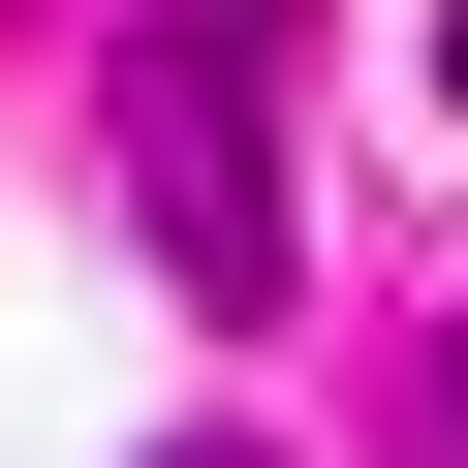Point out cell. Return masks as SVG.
I'll return each mask as SVG.
<instances>
[{
  "label": "cell",
  "instance_id": "1",
  "mask_svg": "<svg viewBox=\"0 0 468 468\" xmlns=\"http://www.w3.org/2000/svg\"><path fill=\"white\" fill-rule=\"evenodd\" d=\"M125 218L187 313H282V125H250V0H187V32H125Z\"/></svg>",
  "mask_w": 468,
  "mask_h": 468
},
{
  "label": "cell",
  "instance_id": "2",
  "mask_svg": "<svg viewBox=\"0 0 468 468\" xmlns=\"http://www.w3.org/2000/svg\"><path fill=\"white\" fill-rule=\"evenodd\" d=\"M437 94H468V0H437Z\"/></svg>",
  "mask_w": 468,
  "mask_h": 468
},
{
  "label": "cell",
  "instance_id": "3",
  "mask_svg": "<svg viewBox=\"0 0 468 468\" xmlns=\"http://www.w3.org/2000/svg\"><path fill=\"white\" fill-rule=\"evenodd\" d=\"M437 406H468V344H437Z\"/></svg>",
  "mask_w": 468,
  "mask_h": 468
}]
</instances>
